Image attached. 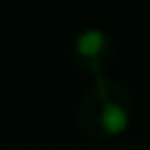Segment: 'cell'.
Wrapping results in <instances>:
<instances>
[{"instance_id":"1","label":"cell","mask_w":150,"mask_h":150,"mask_svg":"<svg viewBox=\"0 0 150 150\" xmlns=\"http://www.w3.org/2000/svg\"><path fill=\"white\" fill-rule=\"evenodd\" d=\"M101 49H103V35H101L98 30H89V33L80 35V40H77V52H80L82 56L94 59Z\"/></svg>"}]
</instances>
